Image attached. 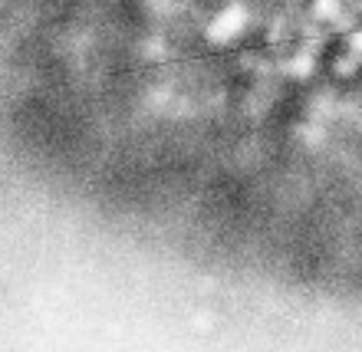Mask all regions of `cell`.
Wrapping results in <instances>:
<instances>
[{"label":"cell","mask_w":362,"mask_h":352,"mask_svg":"<svg viewBox=\"0 0 362 352\" xmlns=\"http://www.w3.org/2000/svg\"><path fill=\"white\" fill-rule=\"evenodd\" d=\"M264 0H214L194 13V43L221 59L250 53L260 27Z\"/></svg>","instance_id":"obj_1"},{"label":"cell","mask_w":362,"mask_h":352,"mask_svg":"<svg viewBox=\"0 0 362 352\" xmlns=\"http://www.w3.org/2000/svg\"><path fill=\"white\" fill-rule=\"evenodd\" d=\"M316 53H320V76L326 89H333L336 95L362 93V23L323 37L316 43Z\"/></svg>","instance_id":"obj_2"},{"label":"cell","mask_w":362,"mask_h":352,"mask_svg":"<svg viewBox=\"0 0 362 352\" xmlns=\"http://www.w3.org/2000/svg\"><path fill=\"white\" fill-rule=\"evenodd\" d=\"M310 43H316V40L310 37L300 10L284 7V4H276V0L264 4L260 27H257V37H254L250 53H257L260 59H267L270 66H274V63L293 57V53H300V49L310 47Z\"/></svg>","instance_id":"obj_3"},{"label":"cell","mask_w":362,"mask_h":352,"mask_svg":"<svg viewBox=\"0 0 362 352\" xmlns=\"http://www.w3.org/2000/svg\"><path fill=\"white\" fill-rule=\"evenodd\" d=\"M300 13H303V23L316 43L323 37L339 33V30L362 23V7L356 0H310Z\"/></svg>","instance_id":"obj_4"},{"label":"cell","mask_w":362,"mask_h":352,"mask_svg":"<svg viewBox=\"0 0 362 352\" xmlns=\"http://www.w3.org/2000/svg\"><path fill=\"white\" fill-rule=\"evenodd\" d=\"M276 4H284V7H293V10H303L310 0H276Z\"/></svg>","instance_id":"obj_5"},{"label":"cell","mask_w":362,"mask_h":352,"mask_svg":"<svg viewBox=\"0 0 362 352\" xmlns=\"http://www.w3.org/2000/svg\"><path fill=\"white\" fill-rule=\"evenodd\" d=\"M356 4H359V7H362V0H356Z\"/></svg>","instance_id":"obj_6"}]
</instances>
